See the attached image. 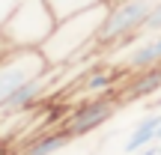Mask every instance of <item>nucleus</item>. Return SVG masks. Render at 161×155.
<instances>
[{
    "mask_svg": "<svg viewBox=\"0 0 161 155\" xmlns=\"http://www.w3.org/2000/svg\"><path fill=\"white\" fill-rule=\"evenodd\" d=\"M108 57H114V66L122 69V75H137V72L155 69V66H161V30L158 33H140L137 39L110 51Z\"/></svg>",
    "mask_w": 161,
    "mask_h": 155,
    "instance_id": "obj_5",
    "label": "nucleus"
},
{
    "mask_svg": "<svg viewBox=\"0 0 161 155\" xmlns=\"http://www.w3.org/2000/svg\"><path fill=\"white\" fill-rule=\"evenodd\" d=\"M125 86V96H122V102H131V98H149L152 92L161 90V66L155 69H146V72H137V75H128Z\"/></svg>",
    "mask_w": 161,
    "mask_h": 155,
    "instance_id": "obj_7",
    "label": "nucleus"
},
{
    "mask_svg": "<svg viewBox=\"0 0 161 155\" xmlns=\"http://www.w3.org/2000/svg\"><path fill=\"white\" fill-rule=\"evenodd\" d=\"M98 3H104V0H48V6H51V12L57 18H69L75 12H84V9L98 6Z\"/></svg>",
    "mask_w": 161,
    "mask_h": 155,
    "instance_id": "obj_11",
    "label": "nucleus"
},
{
    "mask_svg": "<svg viewBox=\"0 0 161 155\" xmlns=\"http://www.w3.org/2000/svg\"><path fill=\"white\" fill-rule=\"evenodd\" d=\"M158 125H161V113H146L143 119L134 125L131 137L125 140V155H134V152L146 149L149 143H155V131H158Z\"/></svg>",
    "mask_w": 161,
    "mask_h": 155,
    "instance_id": "obj_8",
    "label": "nucleus"
},
{
    "mask_svg": "<svg viewBox=\"0 0 161 155\" xmlns=\"http://www.w3.org/2000/svg\"><path fill=\"white\" fill-rule=\"evenodd\" d=\"M51 69L48 60L42 57L39 48H30V51H9L0 57V104L18 92L24 84H30L33 78L45 75Z\"/></svg>",
    "mask_w": 161,
    "mask_h": 155,
    "instance_id": "obj_4",
    "label": "nucleus"
},
{
    "mask_svg": "<svg viewBox=\"0 0 161 155\" xmlns=\"http://www.w3.org/2000/svg\"><path fill=\"white\" fill-rule=\"evenodd\" d=\"M155 3L158 0H110V12L96 36V45H92V57L110 54L116 48L128 45L131 39H137Z\"/></svg>",
    "mask_w": 161,
    "mask_h": 155,
    "instance_id": "obj_3",
    "label": "nucleus"
},
{
    "mask_svg": "<svg viewBox=\"0 0 161 155\" xmlns=\"http://www.w3.org/2000/svg\"><path fill=\"white\" fill-rule=\"evenodd\" d=\"M108 12H110V0L90 6L84 12H75L69 18H57L51 36L39 48L42 57L48 60V66L51 69H66V66L78 63L84 57H92V45H96V36L102 30L104 18H108Z\"/></svg>",
    "mask_w": 161,
    "mask_h": 155,
    "instance_id": "obj_1",
    "label": "nucleus"
},
{
    "mask_svg": "<svg viewBox=\"0 0 161 155\" xmlns=\"http://www.w3.org/2000/svg\"><path fill=\"white\" fill-rule=\"evenodd\" d=\"M57 15L51 12L48 0H21L12 18L0 30V57L9 51H30L42 48L45 39L51 36Z\"/></svg>",
    "mask_w": 161,
    "mask_h": 155,
    "instance_id": "obj_2",
    "label": "nucleus"
},
{
    "mask_svg": "<svg viewBox=\"0 0 161 155\" xmlns=\"http://www.w3.org/2000/svg\"><path fill=\"white\" fill-rule=\"evenodd\" d=\"M69 143H72V134L66 131V128H57V131H48V134H42V137H36L33 143L24 149V155H57Z\"/></svg>",
    "mask_w": 161,
    "mask_h": 155,
    "instance_id": "obj_10",
    "label": "nucleus"
},
{
    "mask_svg": "<svg viewBox=\"0 0 161 155\" xmlns=\"http://www.w3.org/2000/svg\"><path fill=\"white\" fill-rule=\"evenodd\" d=\"M158 155H161V143H158Z\"/></svg>",
    "mask_w": 161,
    "mask_h": 155,
    "instance_id": "obj_15",
    "label": "nucleus"
},
{
    "mask_svg": "<svg viewBox=\"0 0 161 155\" xmlns=\"http://www.w3.org/2000/svg\"><path fill=\"white\" fill-rule=\"evenodd\" d=\"M155 143H161V125H158V131H155Z\"/></svg>",
    "mask_w": 161,
    "mask_h": 155,
    "instance_id": "obj_14",
    "label": "nucleus"
},
{
    "mask_svg": "<svg viewBox=\"0 0 161 155\" xmlns=\"http://www.w3.org/2000/svg\"><path fill=\"white\" fill-rule=\"evenodd\" d=\"M18 3H21V0H0V30H3V24L12 18V12L18 9Z\"/></svg>",
    "mask_w": 161,
    "mask_h": 155,
    "instance_id": "obj_13",
    "label": "nucleus"
},
{
    "mask_svg": "<svg viewBox=\"0 0 161 155\" xmlns=\"http://www.w3.org/2000/svg\"><path fill=\"white\" fill-rule=\"evenodd\" d=\"M158 30H161V0L155 3V9L149 12V18L143 21V30L140 33H158Z\"/></svg>",
    "mask_w": 161,
    "mask_h": 155,
    "instance_id": "obj_12",
    "label": "nucleus"
},
{
    "mask_svg": "<svg viewBox=\"0 0 161 155\" xmlns=\"http://www.w3.org/2000/svg\"><path fill=\"white\" fill-rule=\"evenodd\" d=\"M119 78H125V75H122V69H116V66H90V72H86L84 80H80V90L84 92L110 90Z\"/></svg>",
    "mask_w": 161,
    "mask_h": 155,
    "instance_id": "obj_9",
    "label": "nucleus"
},
{
    "mask_svg": "<svg viewBox=\"0 0 161 155\" xmlns=\"http://www.w3.org/2000/svg\"><path fill=\"white\" fill-rule=\"evenodd\" d=\"M119 96H96V98H86V102L75 104V110H69L63 128L75 137H84V134L102 128L108 119H114V113L119 110Z\"/></svg>",
    "mask_w": 161,
    "mask_h": 155,
    "instance_id": "obj_6",
    "label": "nucleus"
}]
</instances>
